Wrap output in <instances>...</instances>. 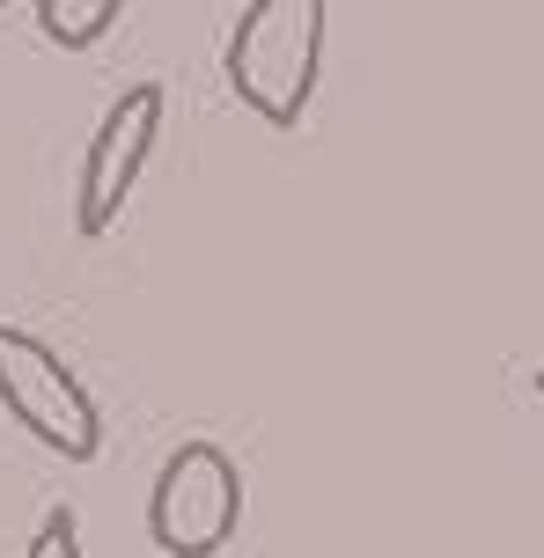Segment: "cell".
I'll return each instance as SVG.
<instances>
[{
	"label": "cell",
	"instance_id": "6da1fadb",
	"mask_svg": "<svg viewBox=\"0 0 544 558\" xmlns=\"http://www.w3.org/2000/svg\"><path fill=\"white\" fill-rule=\"evenodd\" d=\"M324 0H251L229 29V88L273 133L302 125L324 74Z\"/></svg>",
	"mask_w": 544,
	"mask_h": 558
},
{
	"label": "cell",
	"instance_id": "7a4b0ae2",
	"mask_svg": "<svg viewBox=\"0 0 544 558\" xmlns=\"http://www.w3.org/2000/svg\"><path fill=\"white\" fill-rule=\"evenodd\" d=\"M0 404L37 448H52L59 463H96L104 456V412H96L88 383L37 331H15V324H0Z\"/></svg>",
	"mask_w": 544,
	"mask_h": 558
},
{
	"label": "cell",
	"instance_id": "3957f363",
	"mask_svg": "<svg viewBox=\"0 0 544 558\" xmlns=\"http://www.w3.org/2000/svg\"><path fill=\"white\" fill-rule=\"evenodd\" d=\"M243 530V471L221 441H184L155 471L147 493V536L162 558H214Z\"/></svg>",
	"mask_w": 544,
	"mask_h": 558
},
{
	"label": "cell",
	"instance_id": "277c9868",
	"mask_svg": "<svg viewBox=\"0 0 544 558\" xmlns=\"http://www.w3.org/2000/svg\"><path fill=\"white\" fill-rule=\"evenodd\" d=\"M162 118H170V96H162V82H133V88L111 104V111L96 118L88 155H82V192H74V228H82L88 243L118 228V214H125L133 184L147 177L155 140H162Z\"/></svg>",
	"mask_w": 544,
	"mask_h": 558
},
{
	"label": "cell",
	"instance_id": "5b68a950",
	"mask_svg": "<svg viewBox=\"0 0 544 558\" xmlns=\"http://www.w3.org/2000/svg\"><path fill=\"white\" fill-rule=\"evenodd\" d=\"M118 23V0H37V29L52 37L59 52H88L104 45Z\"/></svg>",
	"mask_w": 544,
	"mask_h": 558
},
{
	"label": "cell",
	"instance_id": "8992f818",
	"mask_svg": "<svg viewBox=\"0 0 544 558\" xmlns=\"http://www.w3.org/2000/svg\"><path fill=\"white\" fill-rule=\"evenodd\" d=\"M23 558H82V522H74V507H52L37 536L23 544Z\"/></svg>",
	"mask_w": 544,
	"mask_h": 558
},
{
	"label": "cell",
	"instance_id": "52a82bcc",
	"mask_svg": "<svg viewBox=\"0 0 544 558\" xmlns=\"http://www.w3.org/2000/svg\"><path fill=\"white\" fill-rule=\"evenodd\" d=\"M537 397H544V367H537Z\"/></svg>",
	"mask_w": 544,
	"mask_h": 558
}]
</instances>
